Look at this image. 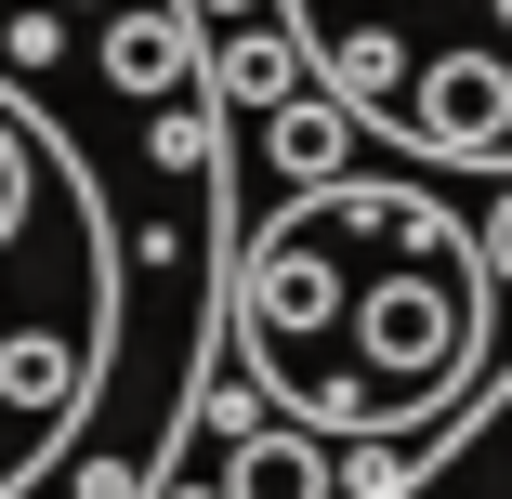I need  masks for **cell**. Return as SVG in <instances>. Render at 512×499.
<instances>
[{"instance_id": "6da1fadb", "label": "cell", "mask_w": 512, "mask_h": 499, "mask_svg": "<svg viewBox=\"0 0 512 499\" xmlns=\"http://www.w3.org/2000/svg\"><path fill=\"white\" fill-rule=\"evenodd\" d=\"M211 355V211H145L0 66V499H158Z\"/></svg>"}, {"instance_id": "7a4b0ae2", "label": "cell", "mask_w": 512, "mask_h": 499, "mask_svg": "<svg viewBox=\"0 0 512 499\" xmlns=\"http://www.w3.org/2000/svg\"><path fill=\"white\" fill-rule=\"evenodd\" d=\"M486 237L421 184H302L237 250L224 329L263 408L316 434H421L486 381Z\"/></svg>"}, {"instance_id": "3957f363", "label": "cell", "mask_w": 512, "mask_h": 499, "mask_svg": "<svg viewBox=\"0 0 512 499\" xmlns=\"http://www.w3.org/2000/svg\"><path fill=\"white\" fill-rule=\"evenodd\" d=\"M342 106L421 158H512V0H276Z\"/></svg>"}, {"instance_id": "277c9868", "label": "cell", "mask_w": 512, "mask_h": 499, "mask_svg": "<svg viewBox=\"0 0 512 499\" xmlns=\"http://www.w3.org/2000/svg\"><path fill=\"white\" fill-rule=\"evenodd\" d=\"M224 499H329V460H316V421H250L224 408Z\"/></svg>"}, {"instance_id": "5b68a950", "label": "cell", "mask_w": 512, "mask_h": 499, "mask_svg": "<svg viewBox=\"0 0 512 499\" xmlns=\"http://www.w3.org/2000/svg\"><path fill=\"white\" fill-rule=\"evenodd\" d=\"M158 499H224V473H211V486H184V473H158Z\"/></svg>"}, {"instance_id": "8992f818", "label": "cell", "mask_w": 512, "mask_h": 499, "mask_svg": "<svg viewBox=\"0 0 512 499\" xmlns=\"http://www.w3.org/2000/svg\"><path fill=\"white\" fill-rule=\"evenodd\" d=\"M486 263H499V276H512V211H499V224H486Z\"/></svg>"}, {"instance_id": "52a82bcc", "label": "cell", "mask_w": 512, "mask_h": 499, "mask_svg": "<svg viewBox=\"0 0 512 499\" xmlns=\"http://www.w3.org/2000/svg\"><path fill=\"white\" fill-rule=\"evenodd\" d=\"M197 14H224V27H237V14H263V0H197Z\"/></svg>"}, {"instance_id": "ba28073f", "label": "cell", "mask_w": 512, "mask_h": 499, "mask_svg": "<svg viewBox=\"0 0 512 499\" xmlns=\"http://www.w3.org/2000/svg\"><path fill=\"white\" fill-rule=\"evenodd\" d=\"M0 14H27V0H0Z\"/></svg>"}]
</instances>
